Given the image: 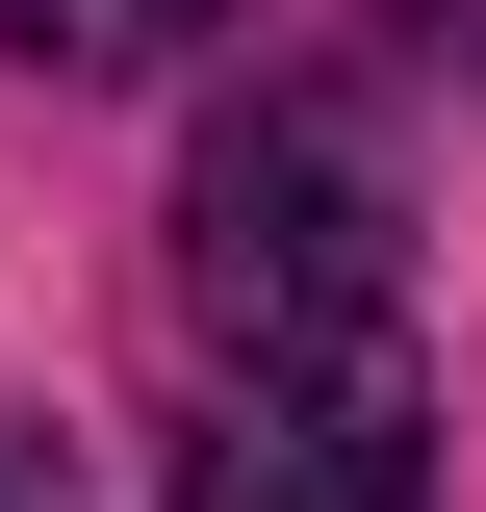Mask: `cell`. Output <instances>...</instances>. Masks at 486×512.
Instances as JSON below:
<instances>
[{"label":"cell","mask_w":486,"mask_h":512,"mask_svg":"<svg viewBox=\"0 0 486 512\" xmlns=\"http://www.w3.org/2000/svg\"><path fill=\"white\" fill-rule=\"evenodd\" d=\"M205 333H231L256 384L333 359V333H384V282H410V154H384L359 77H282V103L205 128V231H180Z\"/></svg>","instance_id":"obj_1"},{"label":"cell","mask_w":486,"mask_h":512,"mask_svg":"<svg viewBox=\"0 0 486 512\" xmlns=\"http://www.w3.org/2000/svg\"><path fill=\"white\" fill-rule=\"evenodd\" d=\"M205 26H231V0H0V52H26V77H180Z\"/></svg>","instance_id":"obj_3"},{"label":"cell","mask_w":486,"mask_h":512,"mask_svg":"<svg viewBox=\"0 0 486 512\" xmlns=\"http://www.w3.org/2000/svg\"><path fill=\"white\" fill-rule=\"evenodd\" d=\"M205 512H435L410 333H333V359H282V384H256V436L205 461Z\"/></svg>","instance_id":"obj_2"},{"label":"cell","mask_w":486,"mask_h":512,"mask_svg":"<svg viewBox=\"0 0 486 512\" xmlns=\"http://www.w3.org/2000/svg\"><path fill=\"white\" fill-rule=\"evenodd\" d=\"M0 512H77V436H52V410H0Z\"/></svg>","instance_id":"obj_4"}]
</instances>
